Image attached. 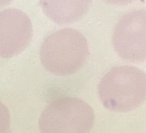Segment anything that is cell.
Returning a JSON list of instances; mask_svg holds the SVG:
<instances>
[{"label":"cell","instance_id":"cell-3","mask_svg":"<svg viewBox=\"0 0 146 133\" xmlns=\"http://www.w3.org/2000/svg\"><path fill=\"white\" fill-rule=\"evenodd\" d=\"M95 122L94 111L77 98L56 99L46 106L40 116L41 133H89Z\"/></svg>","mask_w":146,"mask_h":133},{"label":"cell","instance_id":"cell-5","mask_svg":"<svg viewBox=\"0 0 146 133\" xmlns=\"http://www.w3.org/2000/svg\"><path fill=\"white\" fill-rule=\"evenodd\" d=\"M33 37V24L27 14L17 9L0 11V57L8 58L25 50Z\"/></svg>","mask_w":146,"mask_h":133},{"label":"cell","instance_id":"cell-2","mask_svg":"<svg viewBox=\"0 0 146 133\" xmlns=\"http://www.w3.org/2000/svg\"><path fill=\"white\" fill-rule=\"evenodd\" d=\"M89 54L86 38L73 28H63L52 33L40 50L41 62L46 70L61 77L79 71Z\"/></svg>","mask_w":146,"mask_h":133},{"label":"cell","instance_id":"cell-4","mask_svg":"<svg viewBox=\"0 0 146 133\" xmlns=\"http://www.w3.org/2000/svg\"><path fill=\"white\" fill-rule=\"evenodd\" d=\"M145 9L135 10L119 19L112 35V43L119 56L129 62L145 60Z\"/></svg>","mask_w":146,"mask_h":133},{"label":"cell","instance_id":"cell-6","mask_svg":"<svg viewBox=\"0 0 146 133\" xmlns=\"http://www.w3.org/2000/svg\"><path fill=\"white\" fill-rule=\"evenodd\" d=\"M10 113L9 108L0 102V133H8L10 128Z\"/></svg>","mask_w":146,"mask_h":133},{"label":"cell","instance_id":"cell-1","mask_svg":"<svg viewBox=\"0 0 146 133\" xmlns=\"http://www.w3.org/2000/svg\"><path fill=\"white\" fill-rule=\"evenodd\" d=\"M98 94L102 104L110 111H133L145 100V73L133 66L114 67L100 80Z\"/></svg>","mask_w":146,"mask_h":133}]
</instances>
